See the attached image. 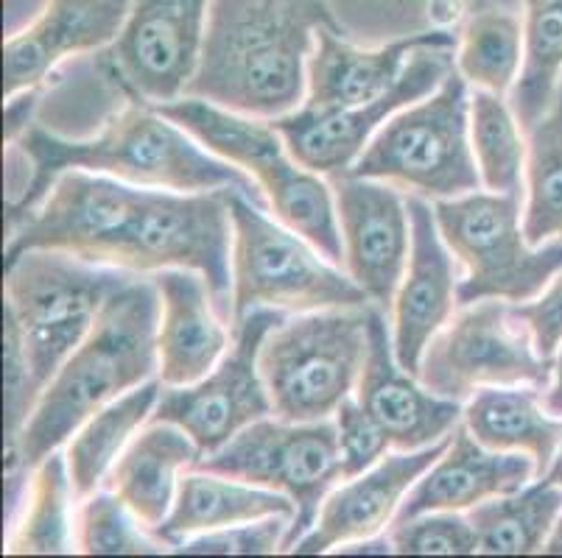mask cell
<instances>
[{"mask_svg":"<svg viewBox=\"0 0 562 558\" xmlns=\"http://www.w3.org/2000/svg\"><path fill=\"white\" fill-rule=\"evenodd\" d=\"M420 383L448 399H468L487 386H538L551 380V361L538 355L529 330L504 299L464 305L431 338L420 363Z\"/></svg>","mask_w":562,"mask_h":558,"instance_id":"7c38bea8","label":"cell"},{"mask_svg":"<svg viewBox=\"0 0 562 558\" xmlns=\"http://www.w3.org/2000/svg\"><path fill=\"white\" fill-rule=\"evenodd\" d=\"M157 110L168 121L182 126L188 135L196 137L207 151L233 162L249 179H255L280 224L303 235L325 254V260L336 265L345 263L334 187L319 179V173L308 171L291 157L283 135L274 129L272 121L266 126L249 115H238L191 95L168 101Z\"/></svg>","mask_w":562,"mask_h":558,"instance_id":"277c9868","label":"cell"},{"mask_svg":"<svg viewBox=\"0 0 562 558\" xmlns=\"http://www.w3.org/2000/svg\"><path fill=\"white\" fill-rule=\"evenodd\" d=\"M289 528V516H266L258 522H244L233 528L193 536L182 542L177 553L182 556H272V553L285 550Z\"/></svg>","mask_w":562,"mask_h":558,"instance_id":"d590c367","label":"cell"},{"mask_svg":"<svg viewBox=\"0 0 562 558\" xmlns=\"http://www.w3.org/2000/svg\"><path fill=\"white\" fill-rule=\"evenodd\" d=\"M233 321L255 307L311 314L364 307L370 296L303 235L266 215L263 204L233 191Z\"/></svg>","mask_w":562,"mask_h":558,"instance_id":"9c48e42d","label":"cell"},{"mask_svg":"<svg viewBox=\"0 0 562 558\" xmlns=\"http://www.w3.org/2000/svg\"><path fill=\"white\" fill-rule=\"evenodd\" d=\"M543 406L554 419H562V346L551 357V380L543 388Z\"/></svg>","mask_w":562,"mask_h":558,"instance_id":"60d3db41","label":"cell"},{"mask_svg":"<svg viewBox=\"0 0 562 558\" xmlns=\"http://www.w3.org/2000/svg\"><path fill=\"white\" fill-rule=\"evenodd\" d=\"M34 478L29 486V505L23 520L18 522L9 556H59L74 550V531L70 525V500L76 498L74 480H70L68 458L50 453L43 464L32 469Z\"/></svg>","mask_w":562,"mask_h":558,"instance_id":"f546056e","label":"cell"},{"mask_svg":"<svg viewBox=\"0 0 562 558\" xmlns=\"http://www.w3.org/2000/svg\"><path fill=\"white\" fill-rule=\"evenodd\" d=\"M370 355V305L283 319L260 346L272 411L285 422L328 419L359 388Z\"/></svg>","mask_w":562,"mask_h":558,"instance_id":"8992f818","label":"cell"},{"mask_svg":"<svg viewBox=\"0 0 562 558\" xmlns=\"http://www.w3.org/2000/svg\"><path fill=\"white\" fill-rule=\"evenodd\" d=\"M515 321L529 330L540 357L551 361L562 346V271L535 299L509 305Z\"/></svg>","mask_w":562,"mask_h":558,"instance_id":"f35d334b","label":"cell"},{"mask_svg":"<svg viewBox=\"0 0 562 558\" xmlns=\"http://www.w3.org/2000/svg\"><path fill=\"white\" fill-rule=\"evenodd\" d=\"M233 191L180 193L140 184L112 246L110 265L130 274L196 271L211 288L216 314L233 321Z\"/></svg>","mask_w":562,"mask_h":558,"instance_id":"5b68a950","label":"cell"},{"mask_svg":"<svg viewBox=\"0 0 562 558\" xmlns=\"http://www.w3.org/2000/svg\"><path fill=\"white\" fill-rule=\"evenodd\" d=\"M202 449L186 430L171 422H151L115 460L110 489L151 534L177 503L180 472L196 467Z\"/></svg>","mask_w":562,"mask_h":558,"instance_id":"cb8c5ba5","label":"cell"},{"mask_svg":"<svg viewBox=\"0 0 562 558\" xmlns=\"http://www.w3.org/2000/svg\"><path fill=\"white\" fill-rule=\"evenodd\" d=\"M322 29L345 34L328 0H213L186 95L266 121L289 115L308 92Z\"/></svg>","mask_w":562,"mask_h":558,"instance_id":"6da1fadb","label":"cell"},{"mask_svg":"<svg viewBox=\"0 0 562 558\" xmlns=\"http://www.w3.org/2000/svg\"><path fill=\"white\" fill-rule=\"evenodd\" d=\"M470 143L484 191L520 196L526 179L524 126L504 95L487 90L470 95Z\"/></svg>","mask_w":562,"mask_h":558,"instance_id":"1f68e13d","label":"cell"},{"mask_svg":"<svg viewBox=\"0 0 562 558\" xmlns=\"http://www.w3.org/2000/svg\"><path fill=\"white\" fill-rule=\"evenodd\" d=\"M341 556H361V553H378V556H386V553H395L392 539H364L352 542V545H341Z\"/></svg>","mask_w":562,"mask_h":558,"instance_id":"b9f144b4","label":"cell"},{"mask_svg":"<svg viewBox=\"0 0 562 558\" xmlns=\"http://www.w3.org/2000/svg\"><path fill=\"white\" fill-rule=\"evenodd\" d=\"M359 406L381 424L392 449H423L451 436L462 424V402L428 391L397 363L386 319L370 305V355L359 380Z\"/></svg>","mask_w":562,"mask_h":558,"instance_id":"d6986e66","label":"cell"},{"mask_svg":"<svg viewBox=\"0 0 562 558\" xmlns=\"http://www.w3.org/2000/svg\"><path fill=\"white\" fill-rule=\"evenodd\" d=\"M543 553H549V556H562V514L557 516L554 528H551L549 539H546L543 545Z\"/></svg>","mask_w":562,"mask_h":558,"instance_id":"7bdbcfd3","label":"cell"},{"mask_svg":"<svg viewBox=\"0 0 562 558\" xmlns=\"http://www.w3.org/2000/svg\"><path fill=\"white\" fill-rule=\"evenodd\" d=\"M160 391L162 380L140 383L124 397L112 399L110 406L101 408L76 430L65 453L76 498H90L110 478L115 460L130 447L140 424L151 422Z\"/></svg>","mask_w":562,"mask_h":558,"instance_id":"4316f807","label":"cell"},{"mask_svg":"<svg viewBox=\"0 0 562 558\" xmlns=\"http://www.w3.org/2000/svg\"><path fill=\"white\" fill-rule=\"evenodd\" d=\"M213 0H132L121 37L101 54V70L149 106L186 95L202 59Z\"/></svg>","mask_w":562,"mask_h":558,"instance_id":"5bb4252c","label":"cell"},{"mask_svg":"<svg viewBox=\"0 0 562 558\" xmlns=\"http://www.w3.org/2000/svg\"><path fill=\"white\" fill-rule=\"evenodd\" d=\"M266 516L294 520L297 505L280 491L193 469L186 478H180L177 503H173L166 522L151 531V536L177 550L182 542L199 534L233 528V525H244V522H258Z\"/></svg>","mask_w":562,"mask_h":558,"instance_id":"d4e9b609","label":"cell"},{"mask_svg":"<svg viewBox=\"0 0 562 558\" xmlns=\"http://www.w3.org/2000/svg\"><path fill=\"white\" fill-rule=\"evenodd\" d=\"M3 319H7V447H12L18 442L20 430L25 428L29 417L37 408L43 388L37 386L32 375L18 321L9 310H3Z\"/></svg>","mask_w":562,"mask_h":558,"instance_id":"74e56055","label":"cell"},{"mask_svg":"<svg viewBox=\"0 0 562 558\" xmlns=\"http://www.w3.org/2000/svg\"><path fill=\"white\" fill-rule=\"evenodd\" d=\"M406 204L412 215V254L392 301V346L397 363L417 377L431 338L459 307V283L434 204L417 196H408Z\"/></svg>","mask_w":562,"mask_h":558,"instance_id":"ac0fdd59","label":"cell"},{"mask_svg":"<svg viewBox=\"0 0 562 558\" xmlns=\"http://www.w3.org/2000/svg\"><path fill=\"white\" fill-rule=\"evenodd\" d=\"M155 285L160 291V380L162 386H191L211 375L227 352L224 319L216 314L211 288L196 271H157Z\"/></svg>","mask_w":562,"mask_h":558,"instance_id":"603a6c76","label":"cell"},{"mask_svg":"<svg viewBox=\"0 0 562 558\" xmlns=\"http://www.w3.org/2000/svg\"><path fill=\"white\" fill-rule=\"evenodd\" d=\"M347 173L381 179L434 202L476 193L482 176L470 143V95L462 73L457 70L428 99L392 115Z\"/></svg>","mask_w":562,"mask_h":558,"instance_id":"ba28073f","label":"cell"},{"mask_svg":"<svg viewBox=\"0 0 562 558\" xmlns=\"http://www.w3.org/2000/svg\"><path fill=\"white\" fill-rule=\"evenodd\" d=\"M562 514V486L549 478L524 486L515 494L493 498L470 509L479 534V553L487 556H529L543 553L546 539Z\"/></svg>","mask_w":562,"mask_h":558,"instance_id":"83f0119b","label":"cell"},{"mask_svg":"<svg viewBox=\"0 0 562 558\" xmlns=\"http://www.w3.org/2000/svg\"><path fill=\"white\" fill-rule=\"evenodd\" d=\"M526 59L513 106L524 132H529L554 104L562 81V0H524Z\"/></svg>","mask_w":562,"mask_h":558,"instance_id":"d6a6232c","label":"cell"},{"mask_svg":"<svg viewBox=\"0 0 562 558\" xmlns=\"http://www.w3.org/2000/svg\"><path fill=\"white\" fill-rule=\"evenodd\" d=\"M453 442V433L423 449L386 453L375 467L334 489L322 503L314 528L291 547L294 556H319L339 545L375 539L392 525L414 483L428 472Z\"/></svg>","mask_w":562,"mask_h":558,"instance_id":"e0dca14e","label":"cell"},{"mask_svg":"<svg viewBox=\"0 0 562 558\" xmlns=\"http://www.w3.org/2000/svg\"><path fill=\"white\" fill-rule=\"evenodd\" d=\"M280 321L283 314L269 307H255L235 319L233 346L216 368L191 386H162L151 422L177 424L196 442L202 455H207L247 424L274 413L260 375V346Z\"/></svg>","mask_w":562,"mask_h":558,"instance_id":"4fadbf2b","label":"cell"},{"mask_svg":"<svg viewBox=\"0 0 562 558\" xmlns=\"http://www.w3.org/2000/svg\"><path fill=\"white\" fill-rule=\"evenodd\" d=\"M160 291L155 280H130L95 319L79 350L45 386L37 408L7 447L9 472L34 469L63 447L87 419L160 372Z\"/></svg>","mask_w":562,"mask_h":558,"instance_id":"3957f363","label":"cell"},{"mask_svg":"<svg viewBox=\"0 0 562 558\" xmlns=\"http://www.w3.org/2000/svg\"><path fill=\"white\" fill-rule=\"evenodd\" d=\"M18 146L32 160V179L20 202L9 207V229L48 196L65 171L106 173L143 187L180 193L235 187L260 202L252 179L241 168L207 151L196 137L143 101H130V106L90 140H65L32 123Z\"/></svg>","mask_w":562,"mask_h":558,"instance_id":"7a4b0ae2","label":"cell"},{"mask_svg":"<svg viewBox=\"0 0 562 558\" xmlns=\"http://www.w3.org/2000/svg\"><path fill=\"white\" fill-rule=\"evenodd\" d=\"M130 505L115 491H93L76 514V547L87 556H157L160 539L143 528Z\"/></svg>","mask_w":562,"mask_h":558,"instance_id":"836d02e7","label":"cell"},{"mask_svg":"<svg viewBox=\"0 0 562 558\" xmlns=\"http://www.w3.org/2000/svg\"><path fill=\"white\" fill-rule=\"evenodd\" d=\"M224 478L272 489L294 500L297 516L291 520L285 550L297 545L319 516L322 503L341 478L339 433L336 422H285L258 419L235 433L227 444L202 455L196 467Z\"/></svg>","mask_w":562,"mask_h":558,"instance_id":"8fae6325","label":"cell"},{"mask_svg":"<svg viewBox=\"0 0 562 558\" xmlns=\"http://www.w3.org/2000/svg\"><path fill=\"white\" fill-rule=\"evenodd\" d=\"M426 45L459 48V37L451 29H428L381 48H356L341 31L322 29L308 59V92L303 106L325 112L381 99L401 81L414 50Z\"/></svg>","mask_w":562,"mask_h":558,"instance_id":"44dd1931","label":"cell"},{"mask_svg":"<svg viewBox=\"0 0 562 558\" xmlns=\"http://www.w3.org/2000/svg\"><path fill=\"white\" fill-rule=\"evenodd\" d=\"M37 110V92L29 90V92H20L14 99L7 101V129H3V137L7 143H18L23 137V132L32 126V115Z\"/></svg>","mask_w":562,"mask_h":558,"instance_id":"ab89813d","label":"cell"},{"mask_svg":"<svg viewBox=\"0 0 562 558\" xmlns=\"http://www.w3.org/2000/svg\"><path fill=\"white\" fill-rule=\"evenodd\" d=\"M442 240L459 263V307L482 299L509 305L535 299L562 271V243L531 246L524 232L520 196L513 193H468L434 202Z\"/></svg>","mask_w":562,"mask_h":558,"instance_id":"30bf717a","label":"cell"},{"mask_svg":"<svg viewBox=\"0 0 562 558\" xmlns=\"http://www.w3.org/2000/svg\"><path fill=\"white\" fill-rule=\"evenodd\" d=\"M526 59V29L504 9L479 12L462 31L457 70L476 90L507 95L520 79Z\"/></svg>","mask_w":562,"mask_h":558,"instance_id":"4dcf8cb0","label":"cell"},{"mask_svg":"<svg viewBox=\"0 0 562 558\" xmlns=\"http://www.w3.org/2000/svg\"><path fill=\"white\" fill-rule=\"evenodd\" d=\"M392 547L401 556H473L479 534L462 511H431L392 522Z\"/></svg>","mask_w":562,"mask_h":558,"instance_id":"e575fe53","label":"cell"},{"mask_svg":"<svg viewBox=\"0 0 562 558\" xmlns=\"http://www.w3.org/2000/svg\"><path fill=\"white\" fill-rule=\"evenodd\" d=\"M462 424L482 447L531 455L538 480L549 475L562 444V419L546 411L538 386L479 388L464 406Z\"/></svg>","mask_w":562,"mask_h":558,"instance_id":"484cf974","label":"cell"},{"mask_svg":"<svg viewBox=\"0 0 562 558\" xmlns=\"http://www.w3.org/2000/svg\"><path fill=\"white\" fill-rule=\"evenodd\" d=\"M453 50L457 48H439V45L414 50L401 81L390 92H383L381 99L325 112L303 106V110L274 117L272 126L283 135L291 157L300 166L314 173L339 176L356 166L383 123L406 106L428 99L431 92L446 84L448 76L457 73Z\"/></svg>","mask_w":562,"mask_h":558,"instance_id":"9a60e30c","label":"cell"},{"mask_svg":"<svg viewBox=\"0 0 562 558\" xmlns=\"http://www.w3.org/2000/svg\"><path fill=\"white\" fill-rule=\"evenodd\" d=\"M345 265L372 305L390 310L412 254V215L390 182L339 173L334 179Z\"/></svg>","mask_w":562,"mask_h":558,"instance_id":"2e32d148","label":"cell"},{"mask_svg":"<svg viewBox=\"0 0 562 558\" xmlns=\"http://www.w3.org/2000/svg\"><path fill=\"white\" fill-rule=\"evenodd\" d=\"M336 433H339V460L345 480L372 469L392 449L381 424L359 406V399L341 402L336 411Z\"/></svg>","mask_w":562,"mask_h":558,"instance_id":"8d00e7d4","label":"cell"},{"mask_svg":"<svg viewBox=\"0 0 562 558\" xmlns=\"http://www.w3.org/2000/svg\"><path fill=\"white\" fill-rule=\"evenodd\" d=\"M130 280L124 269L50 249H29L7 260L3 310L18 321L25 357L43 391L93 330L106 301Z\"/></svg>","mask_w":562,"mask_h":558,"instance_id":"52a82bcc","label":"cell"},{"mask_svg":"<svg viewBox=\"0 0 562 558\" xmlns=\"http://www.w3.org/2000/svg\"><path fill=\"white\" fill-rule=\"evenodd\" d=\"M130 12L132 0H48L40 18L3 45V99L37 90L68 56L110 48Z\"/></svg>","mask_w":562,"mask_h":558,"instance_id":"ffe728a7","label":"cell"},{"mask_svg":"<svg viewBox=\"0 0 562 558\" xmlns=\"http://www.w3.org/2000/svg\"><path fill=\"white\" fill-rule=\"evenodd\" d=\"M526 143V207L524 232L531 246L562 238V81Z\"/></svg>","mask_w":562,"mask_h":558,"instance_id":"f1b7e54d","label":"cell"},{"mask_svg":"<svg viewBox=\"0 0 562 558\" xmlns=\"http://www.w3.org/2000/svg\"><path fill=\"white\" fill-rule=\"evenodd\" d=\"M531 480H538L531 455L482 447L470 436V430L459 424L453 430L451 447L414 483L395 522L431 511H470L493 498L515 494Z\"/></svg>","mask_w":562,"mask_h":558,"instance_id":"7402d4cb","label":"cell"}]
</instances>
